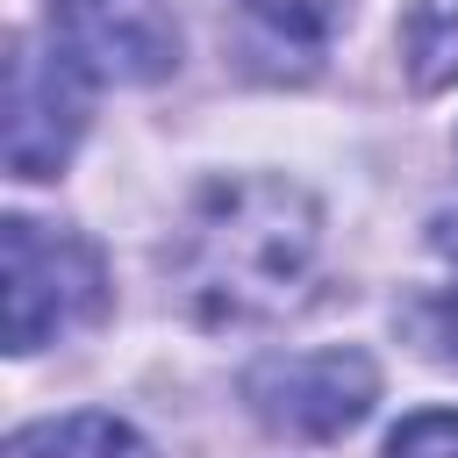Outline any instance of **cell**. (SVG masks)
<instances>
[{
  "label": "cell",
  "mask_w": 458,
  "mask_h": 458,
  "mask_svg": "<svg viewBox=\"0 0 458 458\" xmlns=\"http://www.w3.org/2000/svg\"><path fill=\"white\" fill-rule=\"evenodd\" d=\"M315 200L286 179H229L208 186L172 243V279L186 308L215 329L272 322L301 301L315 272Z\"/></svg>",
  "instance_id": "obj_1"
},
{
  "label": "cell",
  "mask_w": 458,
  "mask_h": 458,
  "mask_svg": "<svg viewBox=\"0 0 458 458\" xmlns=\"http://www.w3.org/2000/svg\"><path fill=\"white\" fill-rule=\"evenodd\" d=\"M0 243H7V351H36V344L79 329L86 315H100L107 272L86 236L7 215Z\"/></svg>",
  "instance_id": "obj_2"
},
{
  "label": "cell",
  "mask_w": 458,
  "mask_h": 458,
  "mask_svg": "<svg viewBox=\"0 0 458 458\" xmlns=\"http://www.w3.org/2000/svg\"><path fill=\"white\" fill-rule=\"evenodd\" d=\"M79 50L72 43H29L14 36L7 57V172L14 179H50L79 129H86V79H79Z\"/></svg>",
  "instance_id": "obj_3"
},
{
  "label": "cell",
  "mask_w": 458,
  "mask_h": 458,
  "mask_svg": "<svg viewBox=\"0 0 458 458\" xmlns=\"http://www.w3.org/2000/svg\"><path fill=\"white\" fill-rule=\"evenodd\" d=\"M243 394L286 437H336L372 408L379 379L358 351H293V358H265L243 379Z\"/></svg>",
  "instance_id": "obj_4"
},
{
  "label": "cell",
  "mask_w": 458,
  "mask_h": 458,
  "mask_svg": "<svg viewBox=\"0 0 458 458\" xmlns=\"http://www.w3.org/2000/svg\"><path fill=\"white\" fill-rule=\"evenodd\" d=\"M7 458H150L143 437L114 415H50L7 437Z\"/></svg>",
  "instance_id": "obj_5"
},
{
  "label": "cell",
  "mask_w": 458,
  "mask_h": 458,
  "mask_svg": "<svg viewBox=\"0 0 458 458\" xmlns=\"http://www.w3.org/2000/svg\"><path fill=\"white\" fill-rule=\"evenodd\" d=\"M401 57H408V79L422 93L451 86L458 79V0H415L408 7V36H401Z\"/></svg>",
  "instance_id": "obj_6"
},
{
  "label": "cell",
  "mask_w": 458,
  "mask_h": 458,
  "mask_svg": "<svg viewBox=\"0 0 458 458\" xmlns=\"http://www.w3.org/2000/svg\"><path fill=\"white\" fill-rule=\"evenodd\" d=\"M386 458H458V415L451 408H422L386 437Z\"/></svg>",
  "instance_id": "obj_7"
},
{
  "label": "cell",
  "mask_w": 458,
  "mask_h": 458,
  "mask_svg": "<svg viewBox=\"0 0 458 458\" xmlns=\"http://www.w3.org/2000/svg\"><path fill=\"white\" fill-rule=\"evenodd\" d=\"M444 336H451V351H458V286L444 293Z\"/></svg>",
  "instance_id": "obj_8"
},
{
  "label": "cell",
  "mask_w": 458,
  "mask_h": 458,
  "mask_svg": "<svg viewBox=\"0 0 458 458\" xmlns=\"http://www.w3.org/2000/svg\"><path fill=\"white\" fill-rule=\"evenodd\" d=\"M72 7H79V14H93V7H122V0H72Z\"/></svg>",
  "instance_id": "obj_9"
}]
</instances>
